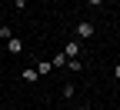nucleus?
<instances>
[{
    "mask_svg": "<svg viewBox=\"0 0 120 110\" xmlns=\"http://www.w3.org/2000/svg\"><path fill=\"white\" fill-rule=\"evenodd\" d=\"M37 77H40V73H37L34 67H30V70H23V80H27V83H37Z\"/></svg>",
    "mask_w": 120,
    "mask_h": 110,
    "instance_id": "nucleus-5",
    "label": "nucleus"
},
{
    "mask_svg": "<svg viewBox=\"0 0 120 110\" xmlns=\"http://www.w3.org/2000/svg\"><path fill=\"white\" fill-rule=\"evenodd\" d=\"M73 34H77V40H90V37H94V23H90V20H80L77 27H73Z\"/></svg>",
    "mask_w": 120,
    "mask_h": 110,
    "instance_id": "nucleus-1",
    "label": "nucleus"
},
{
    "mask_svg": "<svg viewBox=\"0 0 120 110\" xmlns=\"http://www.w3.org/2000/svg\"><path fill=\"white\" fill-rule=\"evenodd\" d=\"M7 50H10V53H20V50H23L20 37H10V40H7Z\"/></svg>",
    "mask_w": 120,
    "mask_h": 110,
    "instance_id": "nucleus-3",
    "label": "nucleus"
},
{
    "mask_svg": "<svg viewBox=\"0 0 120 110\" xmlns=\"http://www.w3.org/2000/svg\"><path fill=\"white\" fill-rule=\"evenodd\" d=\"M50 64H53V67H67V53H57V57L50 60Z\"/></svg>",
    "mask_w": 120,
    "mask_h": 110,
    "instance_id": "nucleus-6",
    "label": "nucleus"
},
{
    "mask_svg": "<svg viewBox=\"0 0 120 110\" xmlns=\"http://www.w3.org/2000/svg\"><path fill=\"white\" fill-rule=\"evenodd\" d=\"M90 4H94V7H100V4H103V0H90Z\"/></svg>",
    "mask_w": 120,
    "mask_h": 110,
    "instance_id": "nucleus-9",
    "label": "nucleus"
},
{
    "mask_svg": "<svg viewBox=\"0 0 120 110\" xmlns=\"http://www.w3.org/2000/svg\"><path fill=\"white\" fill-rule=\"evenodd\" d=\"M34 70H37V73H50V70H53V64H50V60H40Z\"/></svg>",
    "mask_w": 120,
    "mask_h": 110,
    "instance_id": "nucleus-4",
    "label": "nucleus"
},
{
    "mask_svg": "<svg viewBox=\"0 0 120 110\" xmlns=\"http://www.w3.org/2000/svg\"><path fill=\"white\" fill-rule=\"evenodd\" d=\"M64 53H67V60H77V57H80V40H70V43L64 47Z\"/></svg>",
    "mask_w": 120,
    "mask_h": 110,
    "instance_id": "nucleus-2",
    "label": "nucleus"
},
{
    "mask_svg": "<svg viewBox=\"0 0 120 110\" xmlns=\"http://www.w3.org/2000/svg\"><path fill=\"white\" fill-rule=\"evenodd\" d=\"M13 7H17V10H23V7H27V0H13Z\"/></svg>",
    "mask_w": 120,
    "mask_h": 110,
    "instance_id": "nucleus-7",
    "label": "nucleus"
},
{
    "mask_svg": "<svg viewBox=\"0 0 120 110\" xmlns=\"http://www.w3.org/2000/svg\"><path fill=\"white\" fill-rule=\"evenodd\" d=\"M113 77H120V64H117V67H113Z\"/></svg>",
    "mask_w": 120,
    "mask_h": 110,
    "instance_id": "nucleus-8",
    "label": "nucleus"
}]
</instances>
